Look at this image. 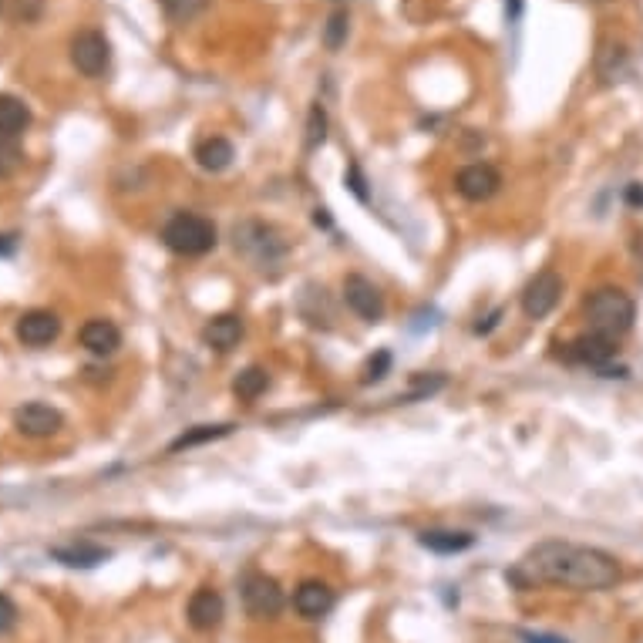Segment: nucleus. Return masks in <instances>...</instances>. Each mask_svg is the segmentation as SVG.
<instances>
[{"mask_svg":"<svg viewBox=\"0 0 643 643\" xmlns=\"http://www.w3.org/2000/svg\"><path fill=\"white\" fill-rule=\"evenodd\" d=\"M512 583L532 586H563V590L600 593L620 583V563L596 546L566 543V539H543L522 556V563L509 573Z\"/></svg>","mask_w":643,"mask_h":643,"instance_id":"1","label":"nucleus"},{"mask_svg":"<svg viewBox=\"0 0 643 643\" xmlns=\"http://www.w3.org/2000/svg\"><path fill=\"white\" fill-rule=\"evenodd\" d=\"M586 320H590V330L617 341V337H623L633 327V320H637V303H633L627 290L600 287L586 297Z\"/></svg>","mask_w":643,"mask_h":643,"instance_id":"2","label":"nucleus"},{"mask_svg":"<svg viewBox=\"0 0 643 643\" xmlns=\"http://www.w3.org/2000/svg\"><path fill=\"white\" fill-rule=\"evenodd\" d=\"M162 243L179 256H206L209 250H216L219 236L213 219L199 213H176L162 226Z\"/></svg>","mask_w":643,"mask_h":643,"instance_id":"3","label":"nucleus"},{"mask_svg":"<svg viewBox=\"0 0 643 643\" xmlns=\"http://www.w3.org/2000/svg\"><path fill=\"white\" fill-rule=\"evenodd\" d=\"M233 243L236 253H243L246 260H253L256 266H273L287 256V243L277 233V226L260 223V219H243L233 229Z\"/></svg>","mask_w":643,"mask_h":643,"instance_id":"4","label":"nucleus"},{"mask_svg":"<svg viewBox=\"0 0 643 643\" xmlns=\"http://www.w3.org/2000/svg\"><path fill=\"white\" fill-rule=\"evenodd\" d=\"M240 590H243L246 613H250L253 620H277L283 606H287V596H283L280 583L266 573H246Z\"/></svg>","mask_w":643,"mask_h":643,"instance_id":"5","label":"nucleus"},{"mask_svg":"<svg viewBox=\"0 0 643 643\" xmlns=\"http://www.w3.org/2000/svg\"><path fill=\"white\" fill-rule=\"evenodd\" d=\"M71 64L81 71L85 78H101L112 64V44L101 31L88 27V31H78L71 38Z\"/></svg>","mask_w":643,"mask_h":643,"instance_id":"6","label":"nucleus"},{"mask_svg":"<svg viewBox=\"0 0 643 643\" xmlns=\"http://www.w3.org/2000/svg\"><path fill=\"white\" fill-rule=\"evenodd\" d=\"M559 297H563V277L556 270H539L522 290V314L529 320H543L556 310Z\"/></svg>","mask_w":643,"mask_h":643,"instance_id":"7","label":"nucleus"},{"mask_svg":"<svg viewBox=\"0 0 643 643\" xmlns=\"http://www.w3.org/2000/svg\"><path fill=\"white\" fill-rule=\"evenodd\" d=\"M455 189H458V196L468 202H485L502 189V176L489 162H472L455 176Z\"/></svg>","mask_w":643,"mask_h":643,"instance_id":"8","label":"nucleus"},{"mask_svg":"<svg viewBox=\"0 0 643 643\" xmlns=\"http://www.w3.org/2000/svg\"><path fill=\"white\" fill-rule=\"evenodd\" d=\"M344 300L367 324H378L384 317V293L367 277H361V273H351V277L344 280Z\"/></svg>","mask_w":643,"mask_h":643,"instance_id":"9","label":"nucleus"},{"mask_svg":"<svg viewBox=\"0 0 643 643\" xmlns=\"http://www.w3.org/2000/svg\"><path fill=\"white\" fill-rule=\"evenodd\" d=\"M61 425H64L61 411L44 401H27L24 408L14 411V428L27 438H48L54 431H61Z\"/></svg>","mask_w":643,"mask_h":643,"instance_id":"10","label":"nucleus"},{"mask_svg":"<svg viewBox=\"0 0 643 643\" xmlns=\"http://www.w3.org/2000/svg\"><path fill=\"white\" fill-rule=\"evenodd\" d=\"M14 334L24 347H48L58 341L61 320L58 314H51V310H27V314L17 317Z\"/></svg>","mask_w":643,"mask_h":643,"instance_id":"11","label":"nucleus"},{"mask_svg":"<svg viewBox=\"0 0 643 643\" xmlns=\"http://www.w3.org/2000/svg\"><path fill=\"white\" fill-rule=\"evenodd\" d=\"M186 617L196 630H216L226 617V603L213 586H199L186 603Z\"/></svg>","mask_w":643,"mask_h":643,"instance_id":"12","label":"nucleus"},{"mask_svg":"<svg viewBox=\"0 0 643 643\" xmlns=\"http://www.w3.org/2000/svg\"><path fill=\"white\" fill-rule=\"evenodd\" d=\"M566 357L573 364H586V367H596V371H603V367L610 364L613 357H617V341H610V337H603V334H596V330H590V334L576 337V341L569 344Z\"/></svg>","mask_w":643,"mask_h":643,"instance_id":"13","label":"nucleus"},{"mask_svg":"<svg viewBox=\"0 0 643 643\" xmlns=\"http://www.w3.org/2000/svg\"><path fill=\"white\" fill-rule=\"evenodd\" d=\"M293 610L300 613L303 620H320L334 610V590L320 580H307L293 590Z\"/></svg>","mask_w":643,"mask_h":643,"instance_id":"14","label":"nucleus"},{"mask_svg":"<svg viewBox=\"0 0 643 643\" xmlns=\"http://www.w3.org/2000/svg\"><path fill=\"white\" fill-rule=\"evenodd\" d=\"M78 341H81V347H85L88 354L108 357V354H115L118 347H122V330H118L112 320L95 317V320H88V324L81 327Z\"/></svg>","mask_w":643,"mask_h":643,"instance_id":"15","label":"nucleus"},{"mask_svg":"<svg viewBox=\"0 0 643 643\" xmlns=\"http://www.w3.org/2000/svg\"><path fill=\"white\" fill-rule=\"evenodd\" d=\"M54 563H61V566H68V569H95L101 566L105 559H112V549H105V546H98V543H68V546H51L48 549Z\"/></svg>","mask_w":643,"mask_h":643,"instance_id":"16","label":"nucleus"},{"mask_svg":"<svg viewBox=\"0 0 643 643\" xmlns=\"http://www.w3.org/2000/svg\"><path fill=\"white\" fill-rule=\"evenodd\" d=\"M418 546L438 556H458L475 546V536L465 529H425L418 532Z\"/></svg>","mask_w":643,"mask_h":643,"instance_id":"17","label":"nucleus"},{"mask_svg":"<svg viewBox=\"0 0 643 643\" xmlns=\"http://www.w3.org/2000/svg\"><path fill=\"white\" fill-rule=\"evenodd\" d=\"M202 341H206V347H213V351H219V354L233 351V347L243 341V320L236 314L213 317L206 327H202Z\"/></svg>","mask_w":643,"mask_h":643,"instance_id":"18","label":"nucleus"},{"mask_svg":"<svg viewBox=\"0 0 643 643\" xmlns=\"http://www.w3.org/2000/svg\"><path fill=\"white\" fill-rule=\"evenodd\" d=\"M233 159H236V149H233V142L223 139V135L202 139L196 145V162H199V169H206V172H226L229 165H233Z\"/></svg>","mask_w":643,"mask_h":643,"instance_id":"19","label":"nucleus"},{"mask_svg":"<svg viewBox=\"0 0 643 643\" xmlns=\"http://www.w3.org/2000/svg\"><path fill=\"white\" fill-rule=\"evenodd\" d=\"M31 125V108L14 95H0V139H17Z\"/></svg>","mask_w":643,"mask_h":643,"instance_id":"20","label":"nucleus"},{"mask_svg":"<svg viewBox=\"0 0 643 643\" xmlns=\"http://www.w3.org/2000/svg\"><path fill=\"white\" fill-rule=\"evenodd\" d=\"M266 388H270V374H266L263 367H256V364L246 367V371H240L233 378V394L240 401H256Z\"/></svg>","mask_w":643,"mask_h":643,"instance_id":"21","label":"nucleus"},{"mask_svg":"<svg viewBox=\"0 0 643 643\" xmlns=\"http://www.w3.org/2000/svg\"><path fill=\"white\" fill-rule=\"evenodd\" d=\"M233 425H196L189 431H182L176 442L169 445V452H182V448H196V445H206V442H216V438H226Z\"/></svg>","mask_w":643,"mask_h":643,"instance_id":"22","label":"nucleus"},{"mask_svg":"<svg viewBox=\"0 0 643 643\" xmlns=\"http://www.w3.org/2000/svg\"><path fill=\"white\" fill-rule=\"evenodd\" d=\"M159 4H162V11H165L169 21L189 24V21H196L202 11H206L209 0H159Z\"/></svg>","mask_w":643,"mask_h":643,"instance_id":"23","label":"nucleus"},{"mask_svg":"<svg viewBox=\"0 0 643 643\" xmlns=\"http://www.w3.org/2000/svg\"><path fill=\"white\" fill-rule=\"evenodd\" d=\"M347 31H351V17H347V11H334L324 24V48L341 51L347 41Z\"/></svg>","mask_w":643,"mask_h":643,"instance_id":"24","label":"nucleus"},{"mask_svg":"<svg viewBox=\"0 0 643 643\" xmlns=\"http://www.w3.org/2000/svg\"><path fill=\"white\" fill-rule=\"evenodd\" d=\"M324 139H327V108L320 105V101H314L307 112V152L320 149Z\"/></svg>","mask_w":643,"mask_h":643,"instance_id":"25","label":"nucleus"},{"mask_svg":"<svg viewBox=\"0 0 643 643\" xmlns=\"http://www.w3.org/2000/svg\"><path fill=\"white\" fill-rule=\"evenodd\" d=\"M24 165V152L17 139H0V179H11Z\"/></svg>","mask_w":643,"mask_h":643,"instance_id":"26","label":"nucleus"},{"mask_svg":"<svg viewBox=\"0 0 643 643\" xmlns=\"http://www.w3.org/2000/svg\"><path fill=\"white\" fill-rule=\"evenodd\" d=\"M388 367H391V354L388 351H381L378 357H371V361H367V371H364V384L381 381L384 374H388Z\"/></svg>","mask_w":643,"mask_h":643,"instance_id":"27","label":"nucleus"},{"mask_svg":"<svg viewBox=\"0 0 643 643\" xmlns=\"http://www.w3.org/2000/svg\"><path fill=\"white\" fill-rule=\"evenodd\" d=\"M14 623H17V606H14L11 596L0 593V637H4V633H11Z\"/></svg>","mask_w":643,"mask_h":643,"instance_id":"28","label":"nucleus"},{"mask_svg":"<svg viewBox=\"0 0 643 643\" xmlns=\"http://www.w3.org/2000/svg\"><path fill=\"white\" fill-rule=\"evenodd\" d=\"M344 182H347V186H351V192H354V196H357V199H361V202H367V189H364V186H367V182H364V176H361V169H357V165H351V169H347V176H344Z\"/></svg>","mask_w":643,"mask_h":643,"instance_id":"29","label":"nucleus"},{"mask_svg":"<svg viewBox=\"0 0 643 643\" xmlns=\"http://www.w3.org/2000/svg\"><path fill=\"white\" fill-rule=\"evenodd\" d=\"M522 643H569L566 637H556V633H539V630H519Z\"/></svg>","mask_w":643,"mask_h":643,"instance_id":"30","label":"nucleus"},{"mask_svg":"<svg viewBox=\"0 0 643 643\" xmlns=\"http://www.w3.org/2000/svg\"><path fill=\"white\" fill-rule=\"evenodd\" d=\"M623 199H627V206L640 209L643 206V186H640V182H630L627 192H623Z\"/></svg>","mask_w":643,"mask_h":643,"instance_id":"31","label":"nucleus"},{"mask_svg":"<svg viewBox=\"0 0 643 643\" xmlns=\"http://www.w3.org/2000/svg\"><path fill=\"white\" fill-rule=\"evenodd\" d=\"M17 250V236L14 233H4L0 236V256H11Z\"/></svg>","mask_w":643,"mask_h":643,"instance_id":"32","label":"nucleus"},{"mask_svg":"<svg viewBox=\"0 0 643 643\" xmlns=\"http://www.w3.org/2000/svg\"><path fill=\"white\" fill-rule=\"evenodd\" d=\"M505 7H509V17H512V21H519V14H522V0H505Z\"/></svg>","mask_w":643,"mask_h":643,"instance_id":"33","label":"nucleus"},{"mask_svg":"<svg viewBox=\"0 0 643 643\" xmlns=\"http://www.w3.org/2000/svg\"><path fill=\"white\" fill-rule=\"evenodd\" d=\"M0 4H4V0H0Z\"/></svg>","mask_w":643,"mask_h":643,"instance_id":"34","label":"nucleus"}]
</instances>
